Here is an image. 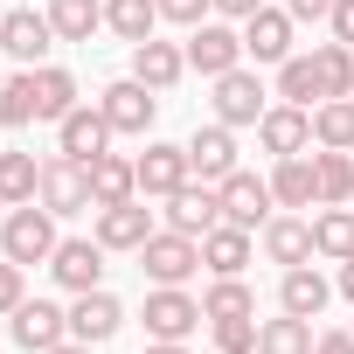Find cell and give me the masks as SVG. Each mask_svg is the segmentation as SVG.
Here are the masks:
<instances>
[{"mask_svg":"<svg viewBox=\"0 0 354 354\" xmlns=\"http://www.w3.org/2000/svg\"><path fill=\"white\" fill-rule=\"evenodd\" d=\"M56 216L49 209H35V202H21L15 216H0V250H8L15 264H49L56 257Z\"/></svg>","mask_w":354,"mask_h":354,"instance_id":"obj_1","label":"cell"},{"mask_svg":"<svg viewBox=\"0 0 354 354\" xmlns=\"http://www.w3.org/2000/svg\"><path fill=\"white\" fill-rule=\"evenodd\" d=\"M139 271H146L153 285H181V278L202 271V243L181 236V230H153V236L139 243Z\"/></svg>","mask_w":354,"mask_h":354,"instance_id":"obj_2","label":"cell"},{"mask_svg":"<svg viewBox=\"0 0 354 354\" xmlns=\"http://www.w3.org/2000/svg\"><path fill=\"white\" fill-rule=\"evenodd\" d=\"M236 63H243V35H236V28H223V21H195V28H188V70L230 77Z\"/></svg>","mask_w":354,"mask_h":354,"instance_id":"obj_3","label":"cell"},{"mask_svg":"<svg viewBox=\"0 0 354 354\" xmlns=\"http://www.w3.org/2000/svg\"><path fill=\"white\" fill-rule=\"evenodd\" d=\"M42 209L49 216H84V209H97L91 202V174H84V160H49L42 167Z\"/></svg>","mask_w":354,"mask_h":354,"instance_id":"obj_4","label":"cell"},{"mask_svg":"<svg viewBox=\"0 0 354 354\" xmlns=\"http://www.w3.org/2000/svg\"><path fill=\"white\" fill-rule=\"evenodd\" d=\"M202 319H209V313H202L181 285H160V292L146 299V333H153V340H188Z\"/></svg>","mask_w":354,"mask_h":354,"instance_id":"obj_5","label":"cell"},{"mask_svg":"<svg viewBox=\"0 0 354 354\" xmlns=\"http://www.w3.org/2000/svg\"><path fill=\"white\" fill-rule=\"evenodd\" d=\"M49 271H56V285H70V292H97V285H104V243H97V236H70V243H56Z\"/></svg>","mask_w":354,"mask_h":354,"instance_id":"obj_6","label":"cell"},{"mask_svg":"<svg viewBox=\"0 0 354 354\" xmlns=\"http://www.w3.org/2000/svg\"><path fill=\"white\" fill-rule=\"evenodd\" d=\"M223 223V188H174L167 195V230H181V236H209Z\"/></svg>","mask_w":354,"mask_h":354,"instance_id":"obj_7","label":"cell"},{"mask_svg":"<svg viewBox=\"0 0 354 354\" xmlns=\"http://www.w3.org/2000/svg\"><path fill=\"white\" fill-rule=\"evenodd\" d=\"M223 188V223H236V230H257V223H271V181H257V174H230V181H216Z\"/></svg>","mask_w":354,"mask_h":354,"instance_id":"obj_8","label":"cell"},{"mask_svg":"<svg viewBox=\"0 0 354 354\" xmlns=\"http://www.w3.org/2000/svg\"><path fill=\"white\" fill-rule=\"evenodd\" d=\"M264 111H271V104H264V84H257L243 63H236L230 77H216V118H223V125H257Z\"/></svg>","mask_w":354,"mask_h":354,"instance_id":"obj_9","label":"cell"},{"mask_svg":"<svg viewBox=\"0 0 354 354\" xmlns=\"http://www.w3.org/2000/svg\"><path fill=\"white\" fill-rule=\"evenodd\" d=\"M257 139H264V153L292 160V153L313 146V111H306V104H271V111L257 118Z\"/></svg>","mask_w":354,"mask_h":354,"instance_id":"obj_10","label":"cell"},{"mask_svg":"<svg viewBox=\"0 0 354 354\" xmlns=\"http://www.w3.org/2000/svg\"><path fill=\"white\" fill-rule=\"evenodd\" d=\"M15 340H21L28 354H49V347L70 340V313H56L49 299H21V306H15Z\"/></svg>","mask_w":354,"mask_h":354,"instance_id":"obj_11","label":"cell"},{"mask_svg":"<svg viewBox=\"0 0 354 354\" xmlns=\"http://www.w3.org/2000/svg\"><path fill=\"white\" fill-rule=\"evenodd\" d=\"M49 42H56L49 15H35V8H15V15H0V49H8L15 63H42V56H49Z\"/></svg>","mask_w":354,"mask_h":354,"instance_id":"obj_12","label":"cell"},{"mask_svg":"<svg viewBox=\"0 0 354 354\" xmlns=\"http://www.w3.org/2000/svg\"><path fill=\"white\" fill-rule=\"evenodd\" d=\"M118 326H125V306H118L104 285H97V292H77V306H70V340H91V347H97V340H111Z\"/></svg>","mask_w":354,"mask_h":354,"instance_id":"obj_13","label":"cell"},{"mask_svg":"<svg viewBox=\"0 0 354 354\" xmlns=\"http://www.w3.org/2000/svg\"><path fill=\"white\" fill-rule=\"evenodd\" d=\"M132 167H139V195H174V188H188V174H195L188 146H146Z\"/></svg>","mask_w":354,"mask_h":354,"instance_id":"obj_14","label":"cell"},{"mask_svg":"<svg viewBox=\"0 0 354 354\" xmlns=\"http://www.w3.org/2000/svg\"><path fill=\"white\" fill-rule=\"evenodd\" d=\"M243 56L285 63V56H292V15H285V8H257V15L243 21Z\"/></svg>","mask_w":354,"mask_h":354,"instance_id":"obj_15","label":"cell"},{"mask_svg":"<svg viewBox=\"0 0 354 354\" xmlns=\"http://www.w3.org/2000/svg\"><path fill=\"white\" fill-rule=\"evenodd\" d=\"M153 111H160V91H146L139 77H125V84L104 91V118H111V132H146Z\"/></svg>","mask_w":354,"mask_h":354,"instance_id":"obj_16","label":"cell"},{"mask_svg":"<svg viewBox=\"0 0 354 354\" xmlns=\"http://www.w3.org/2000/svg\"><path fill=\"white\" fill-rule=\"evenodd\" d=\"M56 132H63V153H70V160H84V167L111 146V118H104V104H97V111H91V104H77L70 118H56Z\"/></svg>","mask_w":354,"mask_h":354,"instance_id":"obj_17","label":"cell"},{"mask_svg":"<svg viewBox=\"0 0 354 354\" xmlns=\"http://www.w3.org/2000/svg\"><path fill=\"white\" fill-rule=\"evenodd\" d=\"M132 77H139L146 91H174V84L188 77V49H174V42H153V35H146V42L132 49Z\"/></svg>","mask_w":354,"mask_h":354,"instance_id":"obj_18","label":"cell"},{"mask_svg":"<svg viewBox=\"0 0 354 354\" xmlns=\"http://www.w3.org/2000/svg\"><path fill=\"white\" fill-rule=\"evenodd\" d=\"M188 167L202 174V181H230V174H236V139H230V125H202V132L188 139Z\"/></svg>","mask_w":354,"mask_h":354,"instance_id":"obj_19","label":"cell"},{"mask_svg":"<svg viewBox=\"0 0 354 354\" xmlns=\"http://www.w3.org/2000/svg\"><path fill=\"white\" fill-rule=\"evenodd\" d=\"M153 236V216L139 209V202H111V209H97V243L104 250H139Z\"/></svg>","mask_w":354,"mask_h":354,"instance_id":"obj_20","label":"cell"},{"mask_svg":"<svg viewBox=\"0 0 354 354\" xmlns=\"http://www.w3.org/2000/svg\"><path fill=\"white\" fill-rule=\"evenodd\" d=\"M84 174H91V202H97V209H111V202H132V195H139V167H132V160H118V153H97Z\"/></svg>","mask_w":354,"mask_h":354,"instance_id":"obj_21","label":"cell"},{"mask_svg":"<svg viewBox=\"0 0 354 354\" xmlns=\"http://www.w3.org/2000/svg\"><path fill=\"white\" fill-rule=\"evenodd\" d=\"M202 264H209L216 278H236V271L250 264V230H236V223H216V230L202 236Z\"/></svg>","mask_w":354,"mask_h":354,"instance_id":"obj_22","label":"cell"},{"mask_svg":"<svg viewBox=\"0 0 354 354\" xmlns=\"http://www.w3.org/2000/svg\"><path fill=\"white\" fill-rule=\"evenodd\" d=\"M326 299H333V292H326V278H319L313 264H292V271H285V285H278V306H285V313H299V319H319V313H326Z\"/></svg>","mask_w":354,"mask_h":354,"instance_id":"obj_23","label":"cell"},{"mask_svg":"<svg viewBox=\"0 0 354 354\" xmlns=\"http://www.w3.org/2000/svg\"><path fill=\"white\" fill-rule=\"evenodd\" d=\"M271 195H278L285 209H313V202H319V167H313L306 153L278 160V174H271Z\"/></svg>","mask_w":354,"mask_h":354,"instance_id":"obj_24","label":"cell"},{"mask_svg":"<svg viewBox=\"0 0 354 354\" xmlns=\"http://www.w3.org/2000/svg\"><path fill=\"white\" fill-rule=\"evenodd\" d=\"M264 257L271 264H306L313 257V223H299V216H278V223H264Z\"/></svg>","mask_w":354,"mask_h":354,"instance_id":"obj_25","label":"cell"},{"mask_svg":"<svg viewBox=\"0 0 354 354\" xmlns=\"http://www.w3.org/2000/svg\"><path fill=\"white\" fill-rule=\"evenodd\" d=\"M49 28H56V42H91L104 28V8L97 0H49Z\"/></svg>","mask_w":354,"mask_h":354,"instance_id":"obj_26","label":"cell"},{"mask_svg":"<svg viewBox=\"0 0 354 354\" xmlns=\"http://www.w3.org/2000/svg\"><path fill=\"white\" fill-rule=\"evenodd\" d=\"M35 195H42V167H35V153H0V202L21 209V202H35Z\"/></svg>","mask_w":354,"mask_h":354,"instance_id":"obj_27","label":"cell"},{"mask_svg":"<svg viewBox=\"0 0 354 354\" xmlns=\"http://www.w3.org/2000/svg\"><path fill=\"white\" fill-rule=\"evenodd\" d=\"M278 97H285V104H306V111H313V97L326 104L319 63H313V56H285V63H278Z\"/></svg>","mask_w":354,"mask_h":354,"instance_id":"obj_28","label":"cell"},{"mask_svg":"<svg viewBox=\"0 0 354 354\" xmlns=\"http://www.w3.org/2000/svg\"><path fill=\"white\" fill-rule=\"evenodd\" d=\"M313 319H299V313H285V319H264L257 326V354H313Z\"/></svg>","mask_w":354,"mask_h":354,"instance_id":"obj_29","label":"cell"},{"mask_svg":"<svg viewBox=\"0 0 354 354\" xmlns=\"http://www.w3.org/2000/svg\"><path fill=\"white\" fill-rule=\"evenodd\" d=\"M77 111V77L70 70H35V118H70Z\"/></svg>","mask_w":354,"mask_h":354,"instance_id":"obj_30","label":"cell"},{"mask_svg":"<svg viewBox=\"0 0 354 354\" xmlns=\"http://www.w3.org/2000/svg\"><path fill=\"white\" fill-rule=\"evenodd\" d=\"M313 139L333 146V153H347V146H354V97H326V104L313 111Z\"/></svg>","mask_w":354,"mask_h":354,"instance_id":"obj_31","label":"cell"},{"mask_svg":"<svg viewBox=\"0 0 354 354\" xmlns=\"http://www.w3.org/2000/svg\"><path fill=\"white\" fill-rule=\"evenodd\" d=\"M104 21L139 49V42L153 35V21H160V0H104Z\"/></svg>","mask_w":354,"mask_h":354,"instance_id":"obj_32","label":"cell"},{"mask_svg":"<svg viewBox=\"0 0 354 354\" xmlns=\"http://www.w3.org/2000/svg\"><path fill=\"white\" fill-rule=\"evenodd\" d=\"M313 250L347 264V257H354V209H326V216L313 223Z\"/></svg>","mask_w":354,"mask_h":354,"instance_id":"obj_33","label":"cell"},{"mask_svg":"<svg viewBox=\"0 0 354 354\" xmlns=\"http://www.w3.org/2000/svg\"><path fill=\"white\" fill-rule=\"evenodd\" d=\"M313 167H319V209H340V202H347V195H354V160H347V153H333V146H326V153H319V160H313Z\"/></svg>","mask_w":354,"mask_h":354,"instance_id":"obj_34","label":"cell"},{"mask_svg":"<svg viewBox=\"0 0 354 354\" xmlns=\"http://www.w3.org/2000/svg\"><path fill=\"white\" fill-rule=\"evenodd\" d=\"M202 313H209V319H243V313H257V292H250L243 278H216L209 299H202Z\"/></svg>","mask_w":354,"mask_h":354,"instance_id":"obj_35","label":"cell"},{"mask_svg":"<svg viewBox=\"0 0 354 354\" xmlns=\"http://www.w3.org/2000/svg\"><path fill=\"white\" fill-rule=\"evenodd\" d=\"M313 63H319V84H326V97H347V91H354V49H347V42H326V49H313Z\"/></svg>","mask_w":354,"mask_h":354,"instance_id":"obj_36","label":"cell"},{"mask_svg":"<svg viewBox=\"0 0 354 354\" xmlns=\"http://www.w3.org/2000/svg\"><path fill=\"white\" fill-rule=\"evenodd\" d=\"M0 125H35V70L0 84Z\"/></svg>","mask_w":354,"mask_h":354,"instance_id":"obj_37","label":"cell"},{"mask_svg":"<svg viewBox=\"0 0 354 354\" xmlns=\"http://www.w3.org/2000/svg\"><path fill=\"white\" fill-rule=\"evenodd\" d=\"M216 347L223 354H257V319L243 313V319H216Z\"/></svg>","mask_w":354,"mask_h":354,"instance_id":"obj_38","label":"cell"},{"mask_svg":"<svg viewBox=\"0 0 354 354\" xmlns=\"http://www.w3.org/2000/svg\"><path fill=\"white\" fill-rule=\"evenodd\" d=\"M209 8H216V0H160V21H181V28H195Z\"/></svg>","mask_w":354,"mask_h":354,"instance_id":"obj_39","label":"cell"},{"mask_svg":"<svg viewBox=\"0 0 354 354\" xmlns=\"http://www.w3.org/2000/svg\"><path fill=\"white\" fill-rule=\"evenodd\" d=\"M21 306V264L8 257V264H0V313H15Z\"/></svg>","mask_w":354,"mask_h":354,"instance_id":"obj_40","label":"cell"},{"mask_svg":"<svg viewBox=\"0 0 354 354\" xmlns=\"http://www.w3.org/2000/svg\"><path fill=\"white\" fill-rule=\"evenodd\" d=\"M285 15H292V21H326L333 0H285Z\"/></svg>","mask_w":354,"mask_h":354,"instance_id":"obj_41","label":"cell"},{"mask_svg":"<svg viewBox=\"0 0 354 354\" xmlns=\"http://www.w3.org/2000/svg\"><path fill=\"white\" fill-rule=\"evenodd\" d=\"M326 21H333V35L354 49V0H333V15H326Z\"/></svg>","mask_w":354,"mask_h":354,"instance_id":"obj_42","label":"cell"},{"mask_svg":"<svg viewBox=\"0 0 354 354\" xmlns=\"http://www.w3.org/2000/svg\"><path fill=\"white\" fill-rule=\"evenodd\" d=\"M313 354H354V333H319Z\"/></svg>","mask_w":354,"mask_h":354,"instance_id":"obj_43","label":"cell"},{"mask_svg":"<svg viewBox=\"0 0 354 354\" xmlns=\"http://www.w3.org/2000/svg\"><path fill=\"white\" fill-rule=\"evenodd\" d=\"M216 8H223V15H230V21H250V15H257V8H264V0H216Z\"/></svg>","mask_w":354,"mask_h":354,"instance_id":"obj_44","label":"cell"},{"mask_svg":"<svg viewBox=\"0 0 354 354\" xmlns=\"http://www.w3.org/2000/svg\"><path fill=\"white\" fill-rule=\"evenodd\" d=\"M146 354H188V347H181V340H153Z\"/></svg>","mask_w":354,"mask_h":354,"instance_id":"obj_45","label":"cell"},{"mask_svg":"<svg viewBox=\"0 0 354 354\" xmlns=\"http://www.w3.org/2000/svg\"><path fill=\"white\" fill-rule=\"evenodd\" d=\"M49 354H91V340H63V347H49Z\"/></svg>","mask_w":354,"mask_h":354,"instance_id":"obj_46","label":"cell"},{"mask_svg":"<svg viewBox=\"0 0 354 354\" xmlns=\"http://www.w3.org/2000/svg\"><path fill=\"white\" fill-rule=\"evenodd\" d=\"M340 292H347V299H354V257H347V264H340Z\"/></svg>","mask_w":354,"mask_h":354,"instance_id":"obj_47","label":"cell"}]
</instances>
